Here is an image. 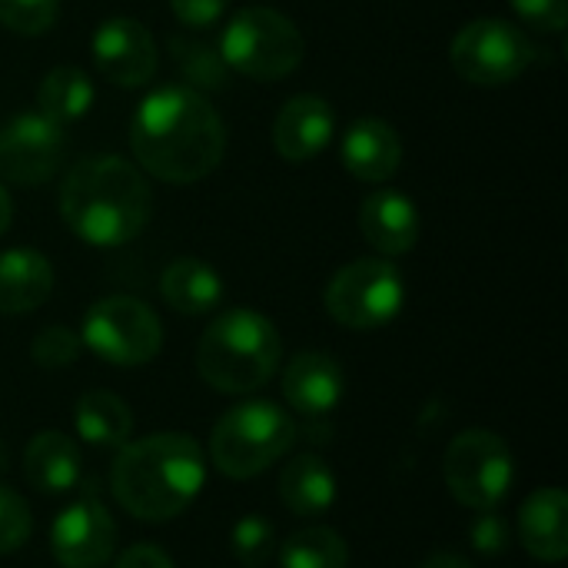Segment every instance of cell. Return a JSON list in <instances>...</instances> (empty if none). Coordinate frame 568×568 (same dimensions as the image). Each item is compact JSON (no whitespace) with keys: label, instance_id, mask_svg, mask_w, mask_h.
<instances>
[{"label":"cell","instance_id":"6da1fadb","mask_svg":"<svg viewBox=\"0 0 568 568\" xmlns=\"http://www.w3.org/2000/svg\"><path fill=\"white\" fill-rule=\"evenodd\" d=\"M130 146L150 176L183 186L220 166L226 153V126L200 90L166 83L146 93L136 106Z\"/></svg>","mask_w":568,"mask_h":568},{"label":"cell","instance_id":"7a4b0ae2","mask_svg":"<svg viewBox=\"0 0 568 568\" xmlns=\"http://www.w3.org/2000/svg\"><path fill=\"white\" fill-rule=\"evenodd\" d=\"M153 213V193L143 173L110 153L83 156L60 186L63 223L90 246L113 250L143 233Z\"/></svg>","mask_w":568,"mask_h":568},{"label":"cell","instance_id":"3957f363","mask_svg":"<svg viewBox=\"0 0 568 568\" xmlns=\"http://www.w3.org/2000/svg\"><path fill=\"white\" fill-rule=\"evenodd\" d=\"M206 459L186 433H153L123 443L110 469V493L140 523L180 516L203 489Z\"/></svg>","mask_w":568,"mask_h":568},{"label":"cell","instance_id":"277c9868","mask_svg":"<svg viewBox=\"0 0 568 568\" xmlns=\"http://www.w3.org/2000/svg\"><path fill=\"white\" fill-rule=\"evenodd\" d=\"M283 356L276 326L256 310H230L216 316L196 346L200 379L226 396L263 389Z\"/></svg>","mask_w":568,"mask_h":568},{"label":"cell","instance_id":"5b68a950","mask_svg":"<svg viewBox=\"0 0 568 568\" xmlns=\"http://www.w3.org/2000/svg\"><path fill=\"white\" fill-rule=\"evenodd\" d=\"M296 443V419L276 403H240L213 426L210 459L230 479H253L280 463Z\"/></svg>","mask_w":568,"mask_h":568},{"label":"cell","instance_id":"8992f818","mask_svg":"<svg viewBox=\"0 0 568 568\" xmlns=\"http://www.w3.org/2000/svg\"><path fill=\"white\" fill-rule=\"evenodd\" d=\"M220 53L230 70L270 83L290 77L303 63L306 40L286 13L273 7H243L223 27Z\"/></svg>","mask_w":568,"mask_h":568},{"label":"cell","instance_id":"52a82bcc","mask_svg":"<svg viewBox=\"0 0 568 568\" xmlns=\"http://www.w3.org/2000/svg\"><path fill=\"white\" fill-rule=\"evenodd\" d=\"M326 310L346 329H379L393 323L406 303V280L386 256L346 263L326 286Z\"/></svg>","mask_w":568,"mask_h":568},{"label":"cell","instance_id":"ba28073f","mask_svg":"<svg viewBox=\"0 0 568 568\" xmlns=\"http://www.w3.org/2000/svg\"><path fill=\"white\" fill-rule=\"evenodd\" d=\"M443 473L456 503L486 513L506 503L516 483V459L499 433L466 429L449 443Z\"/></svg>","mask_w":568,"mask_h":568},{"label":"cell","instance_id":"9c48e42d","mask_svg":"<svg viewBox=\"0 0 568 568\" xmlns=\"http://www.w3.org/2000/svg\"><path fill=\"white\" fill-rule=\"evenodd\" d=\"M536 53L539 50L529 40V33L499 17L466 23L449 47L456 73L476 87H506L519 80L532 67Z\"/></svg>","mask_w":568,"mask_h":568},{"label":"cell","instance_id":"30bf717a","mask_svg":"<svg viewBox=\"0 0 568 568\" xmlns=\"http://www.w3.org/2000/svg\"><path fill=\"white\" fill-rule=\"evenodd\" d=\"M80 343L110 366H143L160 353L163 326L143 300L103 296L87 310Z\"/></svg>","mask_w":568,"mask_h":568},{"label":"cell","instance_id":"8fae6325","mask_svg":"<svg viewBox=\"0 0 568 568\" xmlns=\"http://www.w3.org/2000/svg\"><path fill=\"white\" fill-rule=\"evenodd\" d=\"M63 133L43 113H17L0 130V176L17 186L53 180L63 160Z\"/></svg>","mask_w":568,"mask_h":568},{"label":"cell","instance_id":"7c38bea8","mask_svg":"<svg viewBox=\"0 0 568 568\" xmlns=\"http://www.w3.org/2000/svg\"><path fill=\"white\" fill-rule=\"evenodd\" d=\"M53 559L63 568H103L116 549V523L97 496L73 499L50 529Z\"/></svg>","mask_w":568,"mask_h":568},{"label":"cell","instance_id":"4fadbf2b","mask_svg":"<svg viewBox=\"0 0 568 568\" xmlns=\"http://www.w3.org/2000/svg\"><path fill=\"white\" fill-rule=\"evenodd\" d=\"M90 53L97 70L116 87H143L156 73V40L133 17H110L93 30Z\"/></svg>","mask_w":568,"mask_h":568},{"label":"cell","instance_id":"5bb4252c","mask_svg":"<svg viewBox=\"0 0 568 568\" xmlns=\"http://www.w3.org/2000/svg\"><path fill=\"white\" fill-rule=\"evenodd\" d=\"M336 133L333 106L316 93L290 97L273 120V146L286 163H310Z\"/></svg>","mask_w":568,"mask_h":568},{"label":"cell","instance_id":"9a60e30c","mask_svg":"<svg viewBox=\"0 0 568 568\" xmlns=\"http://www.w3.org/2000/svg\"><path fill=\"white\" fill-rule=\"evenodd\" d=\"M346 379L329 353H300L283 373V396L306 419L329 416L343 399Z\"/></svg>","mask_w":568,"mask_h":568},{"label":"cell","instance_id":"2e32d148","mask_svg":"<svg viewBox=\"0 0 568 568\" xmlns=\"http://www.w3.org/2000/svg\"><path fill=\"white\" fill-rule=\"evenodd\" d=\"M343 166L363 183H386L403 163V140L393 123L379 116H363L349 123L343 136Z\"/></svg>","mask_w":568,"mask_h":568},{"label":"cell","instance_id":"e0dca14e","mask_svg":"<svg viewBox=\"0 0 568 568\" xmlns=\"http://www.w3.org/2000/svg\"><path fill=\"white\" fill-rule=\"evenodd\" d=\"M359 230L383 256H403L419 240V210L399 190H376L359 206Z\"/></svg>","mask_w":568,"mask_h":568},{"label":"cell","instance_id":"ac0fdd59","mask_svg":"<svg viewBox=\"0 0 568 568\" xmlns=\"http://www.w3.org/2000/svg\"><path fill=\"white\" fill-rule=\"evenodd\" d=\"M519 542L539 562H562L568 556V499L549 486L532 493L519 509Z\"/></svg>","mask_w":568,"mask_h":568},{"label":"cell","instance_id":"d6986e66","mask_svg":"<svg viewBox=\"0 0 568 568\" xmlns=\"http://www.w3.org/2000/svg\"><path fill=\"white\" fill-rule=\"evenodd\" d=\"M53 290V266L37 250H7L0 253V316L33 313L47 303Z\"/></svg>","mask_w":568,"mask_h":568},{"label":"cell","instance_id":"ffe728a7","mask_svg":"<svg viewBox=\"0 0 568 568\" xmlns=\"http://www.w3.org/2000/svg\"><path fill=\"white\" fill-rule=\"evenodd\" d=\"M23 469H27V483L43 493V496H63L73 493L83 473V459L80 449L70 436L47 429L37 433L23 453Z\"/></svg>","mask_w":568,"mask_h":568},{"label":"cell","instance_id":"44dd1931","mask_svg":"<svg viewBox=\"0 0 568 568\" xmlns=\"http://www.w3.org/2000/svg\"><path fill=\"white\" fill-rule=\"evenodd\" d=\"M280 499L293 516L316 519L336 503V476L329 463L316 453L296 456L280 473Z\"/></svg>","mask_w":568,"mask_h":568},{"label":"cell","instance_id":"7402d4cb","mask_svg":"<svg viewBox=\"0 0 568 568\" xmlns=\"http://www.w3.org/2000/svg\"><path fill=\"white\" fill-rule=\"evenodd\" d=\"M223 280H220V273L210 266V263H203V260H196V256H180V260H173L166 270H163V276H160V293H163V300L176 310V313H183V316H203V313H213L216 306H220V300H223Z\"/></svg>","mask_w":568,"mask_h":568},{"label":"cell","instance_id":"603a6c76","mask_svg":"<svg viewBox=\"0 0 568 568\" xmlns=\"http://www.w3.org/2000/svg\"><path fill=\"white\" fill-rule=\"evenodd\" d=\"M77 433L80 439H87L90 446H103V449H120L123 443H130L133 433V413L130 406L103 389L83 393L77 399Z\"/></svg>","mask_w":568,"mask_h":568},{"label":"cell","instance_id":"cb8c5ba5","mask_svg":"<svg viewBox=\"0 0 568 568\" xmlns=\"http://www.w3.org/2000/svg\"><path fill=\"white\" fill-rule=\"evenodd\" d=\"M93 97L97 93H93V83H90L87 70H80V67H53L37 87V113H43L57 126H67V123H77L80 116L90 113Z\"/></svg>","mask_w":568,"mask_h":568},{"label":"cell","instance_id":"d4e9b609","mask_svg":"<svg viewBox=\"0 0 568 568\" xmlns=\"http://www.w3.org/2000/svg\"><path fill=\"white\" fill-rule=\"evenodd\" d=\"M349 549L329 526H306L280 546V568H346Z\"/></svg>","mask_w":568,"mask_h":568},{"label":"cell","instance_id":"484cf974","mask_svg":"<svg viewBox=\"0 0 568 568\" xmlns=\"http://www.w3.org/2000/svg\"><path fill=\"white\" fill-rule=\"evenodd\" d=\"M170 50H173V60L180 67V73L190 80L193 90H220L226 87V77H230V67L220 53V47H210L206 40H196V37H186V33H176L170 37Z\"/></svg>","mask_w":568,"mask_h":568},{"label":"cell","instance_id":"4316f807","mask_svg":"<svg viewBox=\"0 0 568 568\" xmlns=\"http://www.w3.org/2000/svg\"><path fill=\"white\" fill-rule=\"evenodd\" d=\"M230 546H233V556L243 566H263L276 552V529H273V523L266 516H243L233 526Z\"/></svg>","mask_w":568,"mask_h":568},{"label":"cell","instance_id":"83f0119b","mask_svg":"<svg viewBox=\"0 0 568 568\" xmlns=\"http://www.w3.org/2000/svg\"><path fill=\"white\" fill-rule=\"evenodd\" d=\"M60 0H0V27L20 37H40L57 23Z\"/></svg>","mask_w":568,"mask_h":568},{"label":"cell","instance_id":"f1b7e54d","mask_svg":"<svg viewBox=\"0 0 568 568\" xmlns=\"http://www.w3.org/2000/svg\"><path fill=\"white\" fill-rule=\"evenodd\" d=\"M80 349H83L80 336H77V333H70L67 326H47V329L33 339V346H30L33 363H37V366H43V369H63V366H73V363H77V356H80Z\"/></svg>","mask_w":568,"mask_h":568},{"label":"cell","instance_id":"f546056e","mask_svg":"<svg viewBox=\"0 0 568 568\" xmlns=\"http://www.w3.org/2000/svg\"><path fill=\"white\" fill-rule=\"evenodd\" d=\"M30 529H33L30 506L17 493L0 486V556L17 552L20 546H27Z\"/></svg>","mask_w":568,"mask_h":568},{"label":"cell","instance_id":"4dcf8cb0","mask_svg":"<svg viewBox=\"0 0 568 568\" xmlns=\"http://www.w3.org/2000/svg\"><path fill=\"white\" fill-rule=\"evenodd\" d=\"M513 10L542 33H562L568 23V0H509Z\"/></svg>","mask_w":568,"mask_h":568},{"label":"cell","instance_id":"1f68e13d","mask_svg":"<svg viewBox=\"0 0 568 568\" xmlns=\"http://www.w3.org/2000/svg\"><path fill=\"white\" fill-rule=\"evenodd\" d=\"M469 539H473V546H476L483 556H499V552H506V546H509V523H506L496 509H486V513H479V519L473 523Z\"/></svg>","mask_w":568,"mask_h":568},{"label":"cell","instance_id":"d6a6232c","mask_svg":"<svg viewBox=\"0 0 568 568\" xmlns=\"http://www.w3.org/2000/svg\"><path fill=\"white\" fill-rule=\"evenodd\" d=\"M176 20L190 30H203V27H213L223 10L230 7V0H170Z\"/></svg>","mask_w":568,"mask_h":568},{"label":"cell","instance_id":"836d02e7","mask_svg":"<svg viewBox=\"0 0 568 568\" xmlns=\"http://www.w3.org/2000/svg\"><path fill=\"white\" fill-rule=\"evenodd\" d=\"M113 568H173V562L156 546H130L126 552H120Z\"/></svg>","mask_w":568,"mask_h":568},{"label":"cell","instance_id":"e575fe53","mask_svg":"<svg viewBox=\"0 0 568 568\" xmlns=\"http://www.w3.org/2000/svg\"><path fill=\"white\" fill-rule=\"evenodd\" d=\"M423 568H476L469 559H463V556H456V552H436V556H429Z\"/></svg>","mask_w":568,"mask_h":568},{"label":"cell","instance_id":"d590c367","mask_svg":"<svg viewBox=\"0 0 568 568\" xmlns=\"http://www.w3.org/2000/svg\"><path fill=\"white\" fill-rule=\"evenodd\" d=\"M10 220H13V203H10V193H7V186L0 183V236L10 230Z\"/></svg>","mask_w":568,"mask_h":568}]
</instances>
